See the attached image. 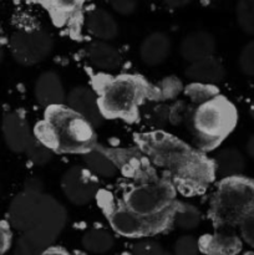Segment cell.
I'll use <instances>...</instances> for the list:
<instances>
[{
	"label": "cell",
	"mask_w": 254,
	"mask_h": 255,
	"mask_svg": "<svg viewBox=\"0 0 254 255\" xmlns=\"http://www.w3.org/2000/svg\"><path fill=\"white\" fill-rule=\"evenodd\" d=\"M236 17L242 31L247 35H254V0H238Z\"/></svg>",
	"instance_id": "26"
},
{
	"label": "cell",
	"mask_w": 254,
	"mask_h": 255,
	"mask_svg": "<svg viewBox=\"0 0 254 255\" xmlns=\"http://www.w3.org/2000/svg\"><path fill=\"white\" fill-rule=\"evenodd\" d=\"M217 42L213 35L207 31H193L182 39L179 52L186 61L194 62L204 57L213 56Z\"/></svg>",
	"instance_id": "16"
},
{
	"label": "cell",
	"mask_w": 254,
	"mask_h": 255,
	"mask_svg": "<svg viewBox=\"0 0 254 255\" xmlns=\"http://www.w3.org/2000/svg\"><path fill=\"white\" fill-rule=\"evenodd\" d=\"M96 198L115 233L125 238L142 239L164 233L173 226L176 202L168 211L154 217H142L127 208L121 201L107 198L106 192H99ZM177 201V199H176Z\"/></svg>",
	"instance_id": "6"
},
{
	"label": "cell",
	"mask_w": 254,
	"mask_h": 255,
	"mask_svg": "<svg viewBox=\"0 0 254 255\" xmlns=\"http://www.w3.org/2000/svg\"><path fill=\"white\" fill-rule=\"evenodd\" d=\"M191 124L199 151L208 152L233 132L238 124V111L227 97L217 95L197 105L191 115Z\"/></svg>",
	"instance_id": "5"
},
{
	"label": "cell",
	"mask_w": 254,
	"mask_h": 255,
	"mask_svg": "<svg viewBox=\"0 0 254 255\" xmlns=\"http://www.w3.org/2000/svg\"><path fill=\"white\" fill-rule=\"evenodd\" d=\"M238 65L241 71L247 76H254V40L244 45L239 54Z\"/></svg>",
	"instance_id": "30"
},
{
	"label": "cell",
	"mask_w": 254,
	"mask_h": 255,
	"mask_svg": "<svg viewBox=\"0 0 254 255\" xmlns=\"http://www.w3.org/2000/svg\"><path fill=\"white\" fill-rule=\"evenodd\" d=\"M65 104L82 117H85L95 128L101 126L104 122V116L97 104L96 94L94 90L89 87L76 86L70 90L69 94L66 95Z\"/></svg>",
	"instance_id": "13"
},
{
	"label": "cell",
	"mask_w": 254,
	"mask_h": 255,
	"mask_svg": "<svg viewBox=\"0 0 254 255\" xmlns=\"http://www.w3.org/2000/svg\"><path fill=\"white\" fill-rule=\"evenodd\" d=\"M254 209V179L238 174L219 181L211 199L208 216L216 229L238 227Z\"/></svg>",
	"instance_id": "4"
},
{
	"label": "cell",
	"mask_w": 254,
	"mask_h": 255,
	"mask_svg": "<svg viewBox=\"0 0 254 255\" xmlns=\"http://www.w3.org/2000/svg\"><path fill=\"white\" fill-rule=\"evenodd\" d=\"M81 244L85 251L90 253L105 254L114 248L115 238L106 229L92 228L82 236Z\"/></svg>",
	"instance_id": "23"
},
{
	"label": "cell",
	"mask_w": 254,
	"mask_h": 255,
	"mask_svg": "<svg viewBox=\"0 0 254 255\" xmlns=\"http://www.w3.org/2000/svg\"><path fill=\"white\" fill-rule=\"evenodd\" d=\"M184 74L192 82L217 85L226 77V69L221 60L213 55L189 62V66L187 67Z\"/></svg>",
	"instance_id": "18"
},
{
	"label": "cell",
	"mask_w": 254,
	"mask_h": 255,
	"mask_svg": "<svg viewBox=\"0 0 254 255\" xmlns=\"http://www.w3.org/2000/svg\"><path fill=\"white\" fill-rule=\"evenodd\" d=\"M40 255H72L69 251H66L62 247H56V246H51L49 247L47 249H45Z\"/></svg>",
	"instance_id": "36"
},
{
	"label": "cell",
	"mask_w": 254,
	"mask_h": 255,
	"mask_svg": "<svg viewBox=\"0 0 254 255\" xmlns=\"http://www.w3.org/2000/svg\"><path fill=\"white\" fill-rule=\"evenodd\" d=\"M57 219H45L42 223L22 232L14 247V255H40L52 246L65 227Z\"/></svg>",
	"instance_id": "11"
},
{
	"label": "cell",
	"mask_w": 254,
	"mask_h": 255,
	"mask_svg": "<svg viewBox=\"0 0 254 255\" xmlns=\"http://www.w3.org/2000/svg\"><path fill=\"white\" fill-rule=\"evenodd\" d=\"M174 255H198V239L194 238L193 236H182L176 241L173 246Z\"/></svg>",
	"instance_id": "31"
},
{
	"label": "cell",
	"mask_w": 254,
	"mask_h": 255,
	"mask_svg": "<svg viewBox=\"0 0 254 255\" xmlns=\"http://www.w3.org/2000/svg\"><path fill=\"white\" fill-rule=\"evenodd\" d=\"M4 56H5L4 47H2V45L0 44V64H1V62H2V60H4Z\"/></svg>",
	"instance_id": "40"
},
{
	"label": "cell",
	"mask_w": 254,
	"mask_h": 255,
	"mask_svg": "<svg viewBox=\"0 0 254 255\" xmlns=\"http://www.w3.org/2000/svg\"><path fill=\"white\" fill-rule=\"evenodd\" d=\"M12 243L11 226L9 222L0 221V255H4Z\"/></svg>",
	"instance_id": "35"
},
{
	"label": "cell",
	"mask_w": 254,
	"mask_h": 255,
	"mask_svg": "<svg viewBox=\"0 0 254 255\" xmlns=\"http://www.w3.org/2000/svg\"><path fill=\"white\" fill-rule=\"evenodd\" d=\"M50 196L42 194L39 188L26 187L10 203L7 211L9 224L19 232H25L36 226L44 217Z\"/></svg>",
	"instance_id": "8"
},
{
	"label": "cell",
	"mask_w": 254,
	"mask_h": 255,
	"mask_svg": "<svg viewBox=\"0 0 254 255\" xmlns=\"http://www.w3.org/2000/svg\"><path fill=\"white\" fill-rule=\"evenodd\" d=\"M34 136L60 154H85L97 144L95 127L66 104L46 107Z\"/></svg>",
	"instance_id": "2"
},
{
	"label": "cell",
	"mask_w": 254,
	"mask_h": 255,
	"mask_svg": "<svg viewBox=\"0 0 254 255\" xmlns=\"http://www.w3.org/2000/svg\"><path fill=\"white\" fill-rule=\"evenodd\" d=\"M182 89H183L182 82L177 77H166L162 81H159V84L156 87H151V90H149V99H173L174 96H177L181 92Z\"/></svg>",
	"instance_id": "28"
},
{
	"label": "cell",
	"mask_w": 254,
	"mask_h": 255,
	"mask_svg": "<svg viewBox=\"0 0 254 255\" xmlns=\"http://www.w3.org/2000/svg\"><path fill=\"white\" fill-rule=\"evenodd\" d=\"M246 151H247V154H248V156L254 161V133L252 134V136L248 138V141H247Z\"/></svg>",
	"instance_id": "38"
},
{
	"label": "cell",
	"mask_w": 254,
	"mask_h": 255,
	"mask_svg": "<svg viewBox=\"0 0 254 255\" xmlns=\"http://www.w3.org/2000/svg\"><path fill=\"white\" fill-rule=\"evenodd\" d=\"M86 57L92 66L106 72L116 71L122 64V56L119 50L102 40H95L87 45Z\"/></svg>",
	"instance_id": "19"
},
{
	"label": "cell",
	"mask_w": 254,
	"mask_h": 255,
	"mask_svg": "<svg viewBox=\"0 0 254 255\" xmlns=\"http://www.w3.org/2000/svg\"><path fill=\"white\" fill-rule=\"evenodd\" d=\"M25 153H26L29 161L31 163L36 164V166H45V164L51 161L52 156H54V152L49 147L45 146L41 141H39L35 136L32 137L31 142L25 149Z\"/></svg>",
	"instance_id": "29"
},
{
	"label": "cell",
	"mask_w": 254,
	"mask_h": 255,
	"mask_svg": "<svg viewBox=\"0 0 254 255\" xmlns=\"http://www.w3.org/2000/svg\"><path fill=\"white\" fill-rule=\"evenodd\" d=\"M1 131L6 146L16 153L25 152L34 137V132L30 131L26 119L16 111L5 114L2 117Z\"/></svg>",
	"instance_id": "12"
},
{
	"label": "cell",
	"mask_w": 254,
	"mask_h": 255,
	"mask_svg": "<svg viewBox=\"0 0 254 255\" xmlns=\"http://www.w3.org/2000/svg\"><path fill=\"white\" fill-rule=\"evenodd\" d=\"M244 255H254V252H248V253H246Z\"/></svg>",
	"instance_id": "42"
},
{
	"label": "cell",
	"mask_w": 254,
	"mask_h": 255,
	"mask_svg": "<svg viewBox=\"0 0 254 255\" xmlns=\"http://www.w3.org/2000/svg\"><path fill=\"white\" fill-rule=\"evenodd\" d=\"M82 156L86 168L96 177L110 179L117 174L119 167L104 147L96 144L91 151L86 152Z\"/></svg>",
	"instance_id": "21"
},
{
	"label": "cell",
	"mask_w": 254,
	"mask_h": 255,
	"mask_svg": "<svg viewBox=\"0 0 254 255\" xmlns=\"http://www.w3.org/2000/svg\"><path fill=\"white\" fill-rule=\"evenodd\" d=\"M198 248L204 255H237L243 249V242L229 229H217L198 239Z\"/></svg>",
	"instance_id": "14"
},
{
	"label": "cell",
	"mask_w": 254,
	"mask_h": 255,
	"mask_svg": "<svg viewBox=\"0 0 254 255\" xmlns=\"http://www.w3.org/2000/svg\"><path fill=\"white\" fill-rule=\"evenodd\" d=\"M61 191L67 201L75 206H85L99 194V181L86 167L74 166L61 177Z\"/></svg>",
	"instance_id": "10"
},
{
	"label": "cell",
	"mask_w": 254,
	"mask_h": 255,
	"mask_svg": "<svg viewBox=\"0 0 254 255\" xmlns=\"http://www.w3.org/2000/svg\"><path fill=\"white\" fill-rule=\"evenodd\" d=\"M241 231L242 241L246 242L249 247L254 248V209L249 212L238 224Z\"/></svg>",
	"instance_id": "33"
},
{
	"label": "cell",
	"mask_w": 254,
	"mask_h": 255,
	"mask_svg": "<svg viewBox=\"0 0 254 255\" xmlns=\"http://www.w3.org/2000/svg\"><path fill=\"white\" fill-rule=\"evenodd\" d=\"M216 164V172L222 178L238 176L243 173L246 168V159L241 151L237 148H223L217 153L213 159Z\"/></svg>",
	"instance_id": "22"
},
{
	"label": "cell",
	"mask_w": 254,
	"mask_h": 255,
	"mask_svg": "<svg viewBox=\"0 0 254 255\" xmlns=\"http://www.w3.org/2000/svg\"><path fill=\"white\" fill-rule=\"evenodd\" d=\"M100 111L104 119L136 121L138 109L149 97L151 86L139 75H96L92 79Z\"/></svg>",
	"instance_id": "3"
},
{
	"label": "cell",
	"mask_w": 254,
	"mask_h": 255,
	"mask_svg": "<svg viewBox=\"0 0 254 255\" xmlns=\"http://www.w3.org/2000/svg\"><path fill=\"white\" fill-rule=\"evenodd\" d=\"M121 202L142 217H154L168 211L176 202V187L171 181H147L129 187Z\"/></svg>",
	"instance_id": "7"
},
{
	"label": "cell",
	"mask_w": 254,
	"mask_h": 255,
	"mask_svg": "<svg viewBox=\"0 0 254 255\" xmlns=\"http://www.w3.org/2000/svg\"><path fill=\"white\" fill-rule=\"evenodd\" d=\"M9 49L17 64L32 66L50 56L54 49V40L51 35L42 30L16 31L10 36Z\"/></svg>",
	"instance_id": "9"
},
{
	"label": "cell",
	"mask_w": 254,
	"mask_h": 255,
	"mask_svg": "<svg viewBox=\"0 0 254 255\" xmlns=\"http://www.w3.org/2000/svg\"><path fill=\"white\" fill-rule=\"evenodd\" d=\"M249 115H251L252 119L254 120V100H253V101H252L251 106H249Z\"/></svg>",
	"instance_id": "39"
},
{
	"label": "cell",
	"mask_w": 254,
	"mask_h": 255,
	"mask_svg": "<svg viewBox=\"0 0 254 255\" xmlns=\"http://www.w3.org/2000/svg\"><path fill=\"white\" fill-rule=\"evenodd\" d=\"M202 222V214L196 206L187 202L176 201L173 213V226L183 231H193Z\"/></svg>",
	"instance_id": "24"
},
{
	"label": "cell",
	"mask_w": 254,
	"mask_h": 255,
	"mask_svg": "<svg viewBox=\"0 0 254 255\" xmlns=\"http://www.w3.org/2000/svg\"><path fill=\"white\" fill-rule=\"evenodd\" d=\"M134 141L154 166L167 169L172 183L182 193H201L216 178L213 159L173 134L152 131L134 134Z\"/></svg>",
	"instance_id": "1"
},
{
	"label": "cell",
	"mask_w": 254,
	"mask_h": 255,
	"mask_svg": "<svg viewBox=\"0 0 254 255\" xmlns=\"http://www.w3.org/2000/svg\"><path fill=\"white\" fill-rule=\"evenodd\" d=\"M163 247L158 242L149 238H142L137 243H134L131 248L132 255H161L163 252Z\"/></svg>",
	"instance_id": "32"
},
{
	"label": "cell",
	"mask_w": 254,
	"mask_h": 255,
	"mask_svg": "<svg viewBox=\"0 0 254 255\" xmlns=\"http://www.w3.org/2000/svg\"><path fill=\"white\" fill-rule=\"evenodd\" d=\"M112 9L120 15H131L136 11L138 0H109Z\"/></svg>",
	"instance_id": "34"
},
{
	"label": "cell",
	"mask_w": 254,
	"mask_h": 255,
	"mask_svg": "<svg viewBox=\"0 0 254 255\" xmlns=\"http://www.w3.org/2000/svg\"><path fill=\"white\" fill-rule=\"evenodd\" d=\"M193 0H163L164 4L171 9H181V7L189 5Z\"/></svg>",
	"instance_id": "37"
},
{
	"label": "cell",
	"mask_w": 254,
	"mask_h": 255,
	"mask_svg": "<svg viewBox=\"0 0 254 255\" xmlns=\"http://www.w3.org/2000/svg\"><path fill=\"white\" fill-rule=\"evenodd\" d=\"M85 0H44L45 6L57 21L65 20L80 10Z\"/></svg>",
	"instance_id": "25"
},
{
	"label": "cell",
	"mask_w": 254,
	"mask_h": 255,
	"mask_svg": "<svg viewBox=\"0 0 254 255\" xmlns=\"http://www.w3.org/2000/svg\"><path fill=\"white\" fill-rule=\"evenodd\" d=\"M184 95L196 105H201L219 95V90L217 89L216 85L191 82L184 87Z\"/></svg>",
	"instance_id": "27"
},
{
	"label": "cell",
	"mask_w": 254,
	"mask_h": 255,
	"mask_svg": "<svg viewBox=\"0 0 254 255\" xmlns=\"http://www.w3.org/2000/svg\"><path fill=\"white\" fill-rule=\"evenodd\" d=\"M161 255H174L173 253H169V252H166V251H163L162 252V254Z\"/></svg>",
	"instance_id": "41"
},
{
	"label": "cell",
	"mask_w": 254,
	"mask_h": 255,
	"mask_svg": "<svg viewBox=\"0 0 254 255\" xmlns=\"http://www.w3.org/2000/svg\"><path fill=\"white\" fill-rule=\"evenodd\" d=\"M86 27L97 40L110 41L119 36L120 27L111 12L105 9H94L87 14Z\"/></svg>",
	"instance_id": "20"
},
{
	"label": "cell",
	"mask_w": 254,
	"mask_h": 255,
	"mask_svg": "<svg viewBox=\"0 0 254 255\" xmlns=\"http://www.w3.org/2000/svg\"><path fill=\"white\" fill-rule=\"evenodd\" d=\"M35 99L41 106L49 107L66 102V92L61 77L55 71H44L40 74L34 87Z\"/></svg>",
	"instance_id": "15"
},
{
	"label": "cell",
	"mask_w": 254,
	"mask_h": 255,
	"mask_svg": "<svg viewBox=\"0 0 254 255\" xmlns=\"http://www.w3.org/2000/svg\"><path fill=\"white\" fill-rule=\"evenodd\" d=\"M172 51L171 37L162 31L147 35L139 45V57L147 66H158L169 57Z\"/></svg>",
	"instance_id": "17"
}]
</instances>
